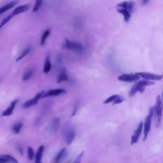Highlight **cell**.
<instances>
[{
	"instance_id": "cell-21",
	"label": "cell",
	"mask_w": 163,
	"mask_h": 163,
	"mask_svg": "<svg viewBox=\"0 0 163 163\" xmlns=\"http://www.w3.org/2000/svg\"><path fill=\"white\" fill-rule=\"evenodd\" d=\"M59 120L58 118H55L51 125L50 130L51 133H54L57 130L59 125Z\"/></svg>"
},
{
	"instance_id": "cell-13",
	"label": "cell",
	"mask_w": 163,
	"mask_h": 163,
	"mask_svg": "<svg viewBox=\"0 0 163 163\" xmlns=\"http://www.w3.org/2000/svg\"><path fill=\"white\" fill-rule=\"evenodd\" d=\"M18 102L17 99H16L12 102L9 107L3 113L2 116H9L12 114L13 110Z\"/></svg>"
},
{
	"instance_id": "cell-14",
	"label": "cell",
	"mask_w": 163,
	"mask_h": 163,
	"mask_svg": "<svg viewBox=\"0 0 163 163\" xmlns=\"http://www.w3.org/2000/svg\"><path fill=\"white\" fill-rule=\"evenodd\" d=\"M18 2L19 1L18 0H15V1L8 3L6 5L1 7L0 9V14H1L12 8L16 5H17L18 3Z\"/></svg>"
},
{
	"instance_id": "cell-15",
	"label": "cell",
	"mask_w": 163,
	"mask_h": 163,
	"mask_svg": "<svg viewBox=\"0 0 163 163\" xmlns=\"http://www.w3.org/2000/svg\"><path fill=\"white\" fill-rule=\"evenodd\" d=\"M39 99L35 98L26 101L22 105L23 108H28L37 104Z\"/></svg>"
},
{
	"instance_id": "cell-32",
	"label": "cell",
	"mask_w": 163,
	"mask_h": 163,
	"mask_svg": "<svg viewBox=\"0 0 163 163\" xmlns=\"http://www.w3.org/2000/svg\"><path fill=\"white\" fill-rule=\"evenodd\" d=\"M78 105H77L75 106L74 107L73 113L72 115V116H74L75 115V113H76L78 109Z\"/></svg>"
},
{
	"instance_id": "cell-28",
	"label": "cell",
	"mask_w": 163,
	"mask_h": 163,
	"mask_svg": "<svg viewBox=\"0 0 163 163\" xmlns=\"http://www.w3.org/2000/svg\"><path fill=\"white\" fill-rule=\"evenodd\" d=\"M119 95H113L109 97L108 98L106 99V100L104 102V104H107L108 103H110L111 102L115 101L116 99L118 98L119 97Z\"/></svg>"
},
{
	"instance_id": "cell-34",
	"label": "cell",
	"mask_w": 163,
	"mask_h": 163,
	"mask_svg": "<svg viewBox=\"0 0 163 163\" xmlns=\"http://www.w3.org/2000/svg\"><path fill=\"white\" fill-rule=\"evenodd\" d=\"M162 101H163V91L162 94Z\"/></svg>"
},
{
	"instance_id": "cell-9",
	"label": "cell",
	"mask_w": 163,
	"mask_h": 163,
	"mask_svg": "<svg viewBox=\"0 0 163 163\" xmlns=\"http://www.w3.org/2000/svg\"><path fill=\"white\" fill-rule=\"evenodd\" d=\"M143 126V122H141L139 124L138 128L135 131L134 134L131 138V145H132L134 144H136L138 142L142 132Z\"/></svg>"
},
{
	"instance_id": "cell-5",
	"label": "cell",
	"mask_w": 163,
	"mask_h": 163,
	"mask_svg": "<svg viewBox=\"0 0 163 163\" xmlns=\"http://www.w3.org/2000/svg\"><path fill=\"white\" fill-rule=\"evenodd\" d=\"M63 47L67 49L77 51H80L83 50V46L80 44L71 41L68 39H65Z\"/></svg>"
},
{
	"instance_id": "cell-24",
	"label": "cell",
	"mask_w": 163,
	"mask_h": 163,
	"mask_svg": "<svg viewBox=\"0 0 163 163\" xmlns=\"http://www.w3.org/2000/svg\"><path fill=\"white\" fill-rule=\"evenodd\" d=\"M23 126L22 123H20L14 125L12 128L13 132L15 134H18L22 129Z\"/></svg>"
},
{
	"instance_id": "cell-7",
	"label": "cell",
	"mask_w": 163,
	"mask_h": 163,
	"mask_svg": "<svg viewBox=\"0 0 163 163\" xmlns=\"http://www.w3.org/2000/svg\"><path fill=\"white\" fill-rule=\"evenodd\" d=\"M136 73L146 80L149 81H159L163 78V75H158L144 72L137 73Z\"/></svg>"
},
{
	"instance_id": "cell-17",
	"label": "cell",
	"mask_w": 163,
	"mask_h": 163,
	"mask_svg": "<svg viewBox=\"0 0 163 163\" xmlns=\"http://www.w3.org/2000/svg\"><path fill=\"white\" fill-rule=\"evenodd\" d=\"M51 68V64L50 60V55L47 54L45 58L44 67L43 70L44 73H47L49 72Z\"/></svg>"
},
{
	"instance_id": "cell-2",
	"label": "cell",
	"mask_w": 163,
	"mask_h": 163,
	"mask_svg": "<svg viewBox=\"0 0 163 163\" xmlns=\"http://www.w3.org/2000/svg\"><path fill=\"white\" fill-rule=\"evenodd\" d=\"M153 107L155 125L156 127H158L160 124L163 110V103L160 95L157 97L156 104Z\"/></svg>"
},
{
	"instance_id": "cell-19",
	"label": "cell",
	"mask_w": 163,
	"mask_h": 163,
	"mask_svg": "<svg viewBox=\"0 0 163 163\" xmlns=\"http://www.w3.org/2000/svg\"><path fill=\"white\" fill-rule=\"evenodd\" d=\"M75 136V133L73 130H70L67 133L66 136V141L67 145L71 144Z\"/></svg>"
},
{
	"instance_id": "cell-22",
	"label": "cell",
	"mask_w": 163,
	"mask_h": 163,
	"mask_svg": "<svg viewBox=\"0 0 163 163\" xmlns=\"http://www.w3.org/2000/svg\"><path fill=\"white\" fill-rule=\"evenodd\" d=\"M50 30L47 29L45 31L44 33H43L41 38V45L43 46L44 45L46 40L47 37L50 35Z\"/></svg>"
},
{
	"instance_id": "cell-29",
	"label": "cell",
	"mask_w": 163,
	"mask_h": 163,
	"mask_svg": "<svg viewBox=\"0 0 163 163\" xmlns=\"http://www.w3.org/2000/svg\"><path fill=\"white\" fill-rule=\"evenodd\" d=\"M84 152L83 151L79 156L77 157L76 159L75 160L74 163H79L80 162L81 159L84 154Z\"/></svg>"
},
{
	"instance_id": "cell-20",
	"label": "cell",
	"mask_w": 163,
	"mask_h": 163,
	"mask_svg": "<svg viewBox=\"0 0 163 163\" xmlns=\"http://www.w3.org/2000/svg\"><path fill=\"white\" fill-rule=\"evenodd\" d=\"M35 72V70L33 68H31L28 70L24 74L23 76V81H26L29 80L32 77Z\"/></svg>"
},
{
	"instance_id": "cell-1",
	"label": "cell",
	"mask_w": 163,
	"mask_h": 163,
	"mask_svg": "<svg viewBox=\"0 0 163 163\" xmlns=\"http://www.w3.org/2000/svg\"><path fill=\"white\" fill-rule=\"evenodd\" d=\"M134 5V2L130 1L123 2L118 4L117 6V11L123 16L126 22H128L130 20Z\"/></svg>"
},
{
	"instance_id": "cell-10",
	"label": "cell",
	"mask_w": 163,
	"mask_h": 163,
	"mask_svg": "<svg viewBox=\"0 0 163 163\" xmlns=\"http://www.w3.org/2000/svg\"><path fill=\"white\" fill-rule=\"evenodd\" d=\"M68 152L66 149H63L57 155L55 161V162H60L64 161L68 157Z\"/></svg>"
},
{
	"instance_id": "cell-26",
	"label": "cell",
	"mask_w": 163,
	"mask_h": 163,
	"mask_svg": "<svg viewBox=\"0 0 163 163\" xmlns=\"http://www.w3.org/2000/svg\"><path fill=\"white\" fill-rule=\"evenodd\" d=\"M42 0H36L33 10V12H36L39 10L42 5Z\"/></svg>"
},
{
	"instance_id": "cell-30",
	"label": "cell",
	"mask_w": 163,
	"mask_h": 163,
	"mask_svg": "<svg viewBox=\"0 0 163 163\" xmlns=\"http://www.w3.org/2000/svg\"><path fill=\"white\" fill-rule=\"evenodd\" d=\"M124 99L121 98L120 96L117 98L113 103V105L120 104L124 101Z\"/></svg>"
},
{
	"instance_id": "cell-33",
	"label": "cell",
	"mask_w": 163,
	"mask_h": 163,
	"mask_svg": "<svg viewBox=\"0 0 163 163\" xmlns=\"http://www.w3.org/2000/svg\"><path fill=\"white\" fill-rule=\"evenodd\" d=\"M141 1H142L143 5H145L148 3L149 0H141Z\"/></svg>"
},
{
	"instance_id": "cell-18",
	"label": "cell",
	"mask_w": 163,
	"mask_h": 163,
	"mask_svg": "<svg viewBox=\"0 0 163 163\" xmlns=\"http://www.w3.org/2000/svg\"><path fill=\"white\" fill-rule=\"evenodd\" d=\"M44 149V146H41L39 147L35 155V163H40L41 162Z\"/></svg>"
},
{
	"instance_id": "cell-12",
	"label": "cell",
	"mask_w": 163,
	"mask_h": 163,
	"mask_svg": "<svg viewBox=\"0 0 163 163\" xmlns=\"http://www.w3.org/2000/svg\"><path fill=\"white\" fill-rule=\"evenodd\" d=\"M12 162L17 163V161L14 157L8 154L3 155L0 157V163Z\"/></svg>"
},
{
	"instance_id": "cell-27",
	"label": "cell",
	"mask_w": 163,
	"mask_h": 163,
	"mask_svg": "<svg viewBox=\"0 0 163 163\" xmlns=\"http://www.w3.org/2000/svg\"><path fill=\"white\" fill-rule=\"evenodd\" d=\"M14 17V16L11 14L8 16L7 17L3 20L1 23V25H0V28H1L3 26L6 24Z\"/></svg>"
},
{
	"instance_id": "cell-23",
	"label": "cell",
	"mask_w": 163,
	"mask_h": 163,
	"mask_svg": "<svg viewBox=\"0 0 163 163\" xmlns=\"http://www.w3.org/2000/svg\"><path fill=\"white\" fill-rule=\"evenodd\" d=\"M32 47L31 46H29L23 52V53L18 57L17 58L16 62H18L19 61L21 60L24 57L27 55L29 53L30 51L31 50Z\"/></svg>"
},
{
	"instance_id": "cell-31",
	"label": "cell",
	"mask_w": 163,
	"mask_h": 163,
	"mask_svg": "<svg viewBox=\"0 0 163 163\" xmlns=\"http://www.w3.org/2000/svg\"><path fill=\"white\" fill-rule=\"evenodd\" d=\"M17 148L19 154H20L21 156H23L24 154V152L22 146H17Z\"/></svg>"
},
{
	"instance_id": "cell-8",
	"label": "cell",
	"mask_w": 163,
	"mask_h": 163,
	"mask_svg": "<svg viewBox=\"0 0 163 163\" xmlns=\"http://www.w3.org/2000/svg\"><path fill=\"white\" fill-rule=\"evenodd\" d=\"M65 90L62 89L50 90L45 91L43 95L42 98L58 96L62 93H65Z\"/></svg>"
},
{
	"instance_id": "cell-25",
	"label": "cell",
	"mask_w": 163,
	"mask_h": 163,
	"mask_svg": "<svg viewBox=\"0 0 163 163\" xmlns=\"http://www.w3.org/2000/svg\"><path fill=\"white\" fill-rule=\"evenodd\" d=\"M27 156L29 160H32L34 157V152L33 149L31 146L27 148Z\"/></svg>"
},
{
	"instance_id": "cell-16",
	"label": "cell",
	"mask_w": 163,
	"mask_h": 163,
	"mask_svg": "<svg viewBox=\"0 0 163 163\" xmlns=\"http://www.w3.org/2000/svg\"><path fill=\"white\" fill-rule=\"evenodd\" d=\"M68 80V78L67 74L66 69L65 67H63L59 75L57 82L58 83H60Z\"/></svg>"
},
{
	"instance_id": "cell-4",
	"label": "cell",
	"mask_w": 163,
	"mask_h": 163,
	"mask_svg": "<svg viewBox=\"0 0 163 163\" xmlns=\"http://www.w3.org/2000/svg\"><path fill=\"white\" fill-rule=\"evenodd\" d=\"M153 107L150 108L149 114L148 116L146 117L145 119L144 130V137L143 139V141H145L148 136L151 129L152 118L153 116Z\"/></svg>"
},
{
	"instance_id": "cell-3",
	"label": "cell",
	"mask_w": 163,
	"mask_h": 163,
	"mask_svg": "<svg viewBox=\"0 0 163 163\" xmlns=\"http://www.w3.org/2000/svg\"><path fill=\"white\" fill-rule=\"evenodd\" d=\"M155 84V82L146 79L139 81L132 86L129 93V96L130 98L132 97L138 92H139L141 93H143L145 90L146 86Z\"/></svg>"
},
{
	"instance_id": "cell-6",
	"label": "cell",
	"mask_w": 163,
	"mask_h": 163,
	"mask_svg": "<svg viewBox=\"0 0 163 163\" xmlns=\"http://www.w3.org/2000/svg\"><path fill=\"white\" fill-rule=\"evenodd\" d=\"M140 78V75L136 73L124 74L118 77V79L119 81L128 83L136 81L139 80Z\"/></svg>"
},
{
	"instance_id": "cell-11",
	"label": "cell",
	"mask_w": 163,
	"mask_h": 163,
	"mask_svg": "<svg viewBox=\"0 0 163 163\" xmlns=\"http://www.w3.org/2000/svg\"><path fill=\"white\" fill-rule=\"evenodd\" d=\"M30 8V6L28 4L22 5L17 7L11 14L14 17L19 14L25 12L28 10Z\"/></svg>"
}]
</instances>
